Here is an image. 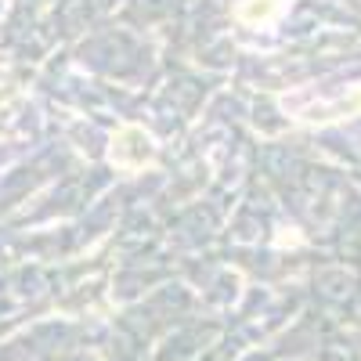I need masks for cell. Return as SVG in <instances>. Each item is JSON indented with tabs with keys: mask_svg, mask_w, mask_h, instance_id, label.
<instances>
[{
	"mask_svg": "<svg viewBox=\"0 0 361 361\" xmlns=\"http://www.w3.org/2000/svg\"><path fill=\"white\" fill-rule=\"evenodd\" d=\"M282 112L296 123H340V119L361 116V83L347 87H300L279 98Z\"/></svg>",
	"mask_w": 361,
	"mask_h": 361,
	"instance_id": "6da1fadb",
	"label": "cell"
},
{
	"mask_svg": "<svg viewBox=\"0 0 361 361\" xmlns=\"http://www.w3.org/2000/svg\"><path fill=\"white\" fill-rule=\"evenodd\" d=\"M156 159V145L141 127H123L112 137V163L123 170H145Z\"/></svg>",
	"mask_w": 361,
	"mask_h": 361,
	"instance_id": "7a4b0ae2",
	"label": "cell"
},
{
	"mask_svg": "<svg viewBox=\"0 0 361 361\" xmlns=\"http://www.w3.org/2000/svg\"><path fill=\"white\" fill-rule=\"evenodd\" d=\"M286 8H289V0H243L235 15H238V22H243V25L260 29V25H271Z\"/></svg>",
	"mask_w": 361,
	"mask_h": 361,
	"instance_id": "3957f363",
	"label": "cell"
}]
</instances>
